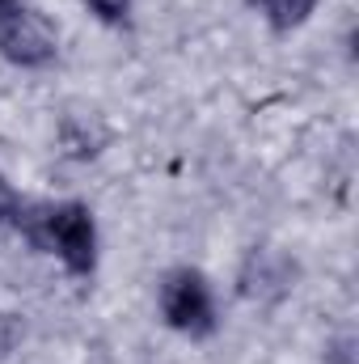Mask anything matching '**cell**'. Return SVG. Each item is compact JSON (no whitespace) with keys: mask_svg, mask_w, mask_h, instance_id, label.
I'll list each match as a JSON object with an SVG mask.
<instances>
[{"mask_svg":"<svg viewBox=\"0 0 359 364\" xmlns=\"http://www.w3.org/2000/svg\"><path fill=\"white\" fill-rule=\"evenodd\" d=\"M13 343H17V322L9 314H0V360L13 352Z\"/></svg>","mask_w":359,"mask_h":364,"instance_id":"obj_6","label":"cell"},{"mask_svg":"<svg viewBox=\"0 0 359 364\" xmlns=\"http://www.w3.org/2000/svg\"><path fill=\"white\" fill-rule=\"evenodd\" d=\"M55 51H60V34H55V26L43 13H34V9L21 4V9H13L0 21V55L9 64H17V68H43V64L55 60Z\"/></svg>","mask_w":359,"mask_h":364,"instance_id":"obj_3","label":"cell"},{"mask_svg":"<svg viewBox=\"0 0 359 364\" xmlns=\"http://www.w3.org/2000/svg\"><path fill=\"white\" fill-rule=\"evenodd\" d=\"M85 4H89L93 17L106 21V26H123L127 13H131V0H85Z\"/></svg>","mask_w":359,"mask_h":364,"instance_id":"obj_5","label":"cell"},{"mask_svg":"<svg viewBox=\"0 0 359 364\" xmlns=\"http://www.w3.org/2000/svg\"><path fill=\"white\" fill-rule=\"evenodd\" d=\"M13 225L26 229V237L38 250H51L72 275H89L97 267V229L85 203H47V208L17 203Z\"/></svg>","mask_w":359,"mask_h":364,"instance_id":"obj_1","label":"cell"},{"mask_svg":"<svg viewBox=\"0 0 359 364\" xmlns=\"http://www.w3.org/2000/svg\"><path fill=\"white\" fill-rule=\"evenodd\" d=\"M250 9L263 13V21L270 30H296L313 17L317 0H250Z\"/></svg>","mask_w":359,"mask_h":364,"instance_id":"obj_4","label":"cell"},{"mask_svg":"<svg viewBox=\"0 0 359 364\" xmlns=\"http://www.w3.org/2000/svg\"><path fill=\"white\" fill-rule=\"evenodd\" d=\"M13 9H21V0H0V21H4V17H9Z\"/></svg>","mask_w":359,"mask_h":364,"instance_id":"obj_7","label":"cell"},{"mask_svg":"<svg viewBox=\"0 0 359 364\" xmlns=\"http://www.w3.org/2000/svg\"><path fill=\"white\" fill-rule=\"evenodd\" d=\"M161 318L178 335H190V339L211 335L216 331V301H211L207 279L199 272H190V267L170 272L165 284H161Z\"/></svg>","mask_w":359,"mask_h":364,"instance_id":"obj_2","label":"cell"}]
</instances>
